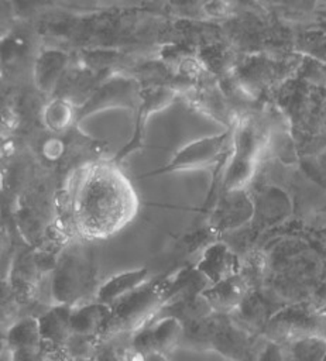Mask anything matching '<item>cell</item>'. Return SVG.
<instances>
[{
    "label": "cell",
    "instance_id": "obj_1",
    "mask_svg": "<svg viewBox=\"0 0 326 361\" xmlns=\"http://www.w3.org/2000/svg\"><path fill=\"white\" fill-rule=\"evenodd\" d=\"M137 209L130 180L113 162L83 166L71 188V221L86 240L113 235L134 219Z\"/></svg>",
    "mask_w": 326,
    "mask_h": 361
},
{
    "label": "cell",
    "instance_id": "obj_2",
    "mask_svg": "<svg viewBox=\"0 0 326 361\" xmlns=\"http://www.w3.org/2000/svg\"><path fill=\"white\" fill-rule=\"evenodd\" d=\"M325 259L322 254L301 241L284 243L272 257L267 255V276L272 275V293L302 302L306 289L312 296L325 278ZM265 276V279H267ZM265 283V282H264Z\"/></svg>",
    "mask_w": 326,
    "mask_h": 361
},
{
    "label": "cell",
    "instance_id": "obj_3",
    "mask_svg": "<svg viewBox=\"0 0 326 361\" xmlns=\"http://www.w3.org/2000/svg\"><path fill=\"white\" fill-rule=\"evenodd\" d=\"M268 121H260L250 114L233 127L231 149L224 166L220 190L247 189L268 151Z\"/></svg>",
    "mask_w": 326,
    "mask_h": 361
},
{
    "label": "cell",
    "instance_id": "obj_4",
    "mask_svg": "<svg viewBox=\"0 0 326 361\" xmlns=\"http://www.w3.org/2000/svg\"><path fill=\"white\" fill-rule=\"evenodd\" d=\"M95 261L89 247L78 241L69 244L62 250L54 267L51 279L54 303L79 306L95 290Z\"/></svg>",
    "mask_w": 326,
    "mask_h": 361
},
{
    "label": "cell",
    "instance_id": "obj_5",
    "mask_svg": "<svg viewBox=\"0 0 326 361\" xmlns=\"http://www.w3.org/2000/svg\"><path fill=\"white\" fill-rule=\"evenodd\" d=\"M169 300V286L167 282H145L133 292L120 298L110 307V314L103 331L117 334L138 330L148 324L162 306Z\"/></svg>",
    "mask_w": 326,
    "mask_h": 361
},
{
    "label": "cell",
    "instance_id": "obj_6",
    "mask_svg": "<svg viewBox=\"0 0 326 361\" xmlns=\"http://www.w3.org/2000/svg\"><path fill=\"white\" fill-rule=\"evenodd\" d=\"M301 59L302 55L299 54L284 58L248 55L236 62L231 73L241 89L255 100L265 92L278 89L294 79Z\"/></svg>",
    "mask_w": 326,
    "mask_h": 361
},
{
    "label": "cell",
    "instance_id": "obj_7",
    "mask_svg": "<svg viewBox=\"0 0 326 361\" xmlns=\"http://www.w3.org/2000/svg\"><path fill=\"white\" fill-rule=\"evenodd\" d=\"M320 313L310 302L284 305L267 322L262 337L265 341L288 344L291 341L319 336Z\"/></svg>",
    "mask_w": 326,
    "mask_h": 361
},
{
    "label": "cell",
    "instance_id": "obj_8",
    "mask_svg": "<svg viewBox=\"0 0 326 361\" xmlns=\"http://www.w3.org/2000/svg\"><path fill=\"white\" fill-rule=\"evenodd\" d=\"M231 140H233V128H229L220 134L209 135V137H203L196 141H192L183 148H181L165 166L148 175L165 173L172 171L209 168L217 164L222 157H229L231 149Z\"/></svg>",
    "mask_w": 326,
    "mask_h": 361
},
{
    "label": "cell",
    "instance_id": "obj_9",
    "mask_svg": "<svg viewBox=\"0 0 326 361\" xmlns=\"http://www.w3.org/2000/svg\"><path fill=\"white\" fill-rule=\"evenodd\" d=\"M254 217V202L248 189L220 190L219 199L209 217L213 233H230L248 226Z\"/></svg>",
    "mask_w": 326,
    "mask_h": 361
},
{
    "label": "cell",
    "instance_id": "obj_10",
    "mask_svg": "<svg viewBox=\"0 0 326 361\" xmlns=\"http://www.w3.org/2000/svg\"><path fill=\"white\" fill-rule=\"evenodd\" d=\"M141 100L137 80L124 76H113L92 92L90 97L76 111L78 120L93 111L107 107H134Z\"/></svg>",
    "mask_w": 326,
    "mask_h": 361
},
{
    "label": "cell",
    "instance_id": "obj_11",
    "mask_svg": "<svg viewBox=\"0 0 326 361\" xmlns=\"http://www.w3.org/2000/svg\"><path fill=\"white\" fill-rule=\"evenodd\" d=\"M183 336V323L169 314L152 319L148 324L138 329L133 337L131 345L144 354L158 351L169 355L179 347Z\"/></svg>",
    "mask_w": 326,
    "mask_h": 361
},
{
    "label": "cell",
    "instance_id": "obj_12",
    "mask_svg": "<svg viewBox=\"0 0 326 361\" xmlns=\"http://www.w3.org/2000/svg\"><path fill=\"white\" fill-rule=\"evenodd\" d=\"M254 202V217L251 226L264 230L281 224L292 212L288 193L275 185H264L251 193Z\"/></svg>",
    "mask_w": 326,
    "mask_h": 361
},
{
    "label": "cell",
    "instance_id": "obj_13",
    "mask_svg": "<svg viewBox=\"0 0 326 361\" xmlns=\"http://www.w3.org/2000/svg\"><path fill=\"white\" fill-rule=\"evenodd\" d=\"M240 267L241 258L227 244L216 241L203 251L196 269L212 285L239 274Z\"/></svg>",
    "mask_w": 326,
    "mask_h": 361
},
{
    "label": "cell",
    "instance_id": "obj_14",
    "mask_svg": "<svg viewBox=\"0 0 326 361\" xmlns=\"http://www.w3.org/2000/svg\"><path fill=\"white\" fill-rule=\"evenodd\" d=\"M250 288L244 282L240 274H236L217 283L209 285L202 296L206 299L213 313L231 314L244 300Z\"/></svg>",
    "mask_w": 326,
    "mask_h": 361
},
{
    "label": "cell",
    "instance_id": "obj_15",
    "mask_svg": "<svg viewBox=\"0 0 326 361\" xmlns=\"http://www.w3.org/2000/svg\"><path fill=\"white\" fill-rule=\"evenodd\" d=\"M72 307L65 305H54L40 319V329L44 344L65 347L72 337L71 327Z\"/></svg>",
    "mask_w": 326,
    "mask_h": 361
},
{
    "label": "cell",
    "instance_id": "obj_16",
    "mask_svg": "<svg viewBox=\"0 0 326 361\" xmlns=\"http://www.w3.org/2000/svg\"><path fill=\"white\" fill-rule=\"evenodd\" d=\"M148 279V271L145 268L124 271L111 278H109L104 283H102L95 292V300L111 306L120 298L133 292Z\"/></svg>",
    "mask_w": 326,
    "mask_h": 361
},
{
    "label": "cell",
    "instance_id": "obj_17",
    "mask_svg": "<svg viewBox=\"0 0 326 361\" xmlns=\"http://www.w3.org/2000/svg\"><path fill=\"white\" fill-rule=\"evenodd\" d=\"M110 314V307L102 305L96 300L90 303H80L79 306L72 307L71 327L72 334L93 337L97 333L103 331L104 323Z\"/></svg>",
    "mask_w": 326,
    "mask_h": 361
},
{
    "label": "cell",
    "instance_id": "obj_18",
    "mask_svg": "<svg viewBox=\"0 0 326 361\" xmlns=\"http://www.w3.org/2000/svg\"><path fill=\"white\" fill-rule=\"evenodd\" d=\"M66 65L68 56L64 52L55 49L42 52L38 56L34 69V79L40 92L47 94L52 93L59 83Z\"/></svg>",
    "mask_w": 326,
    "mask_h": 361
},
{
    "label": "cell",
    "instance_id": "obj_19",
    "mask_svg": "<svg viewBox=\"0 0 326 361\" xmlns=\"http://www.w3.org/2000/svg\"><path fill=\"white\" fill-rule=\"evenodd\" d=\"M6 344L8 350L44 347L40 329V319L35 316H25L14 322L7 329Z\"/></svg>",
    "mask_w": 326,
    "mask_h": 361
},
{
    "label": "cell",
    "instance_id": "obj_20",
    "mask_svg": "<svg viewBox=\"0 0 326 361\" xmlns=\"http://www.w3.org/2000/svg\"><path fill=\"white\" fill-rule=\"evenodd\" d=\"M288 361H323L326 355V340L320 336H310L282 344Z\"/></svg>",
    "mask_w": 326,
    "mask_h": 361
},
{
    "label": "cell",
    "instance_id": "obj_21",
    "mask_svg": "<svg viewBox=\"0 0 326 361\" xmlns=\"http://www.w3.org/2000/svg\"><path fill=\"white\" fill-rule=\"evenodd\" d=\"M296 52L302 56H309L326 63V32L306 31L299 34L296 39Z\"/></svg>",
    "mask_w": 326,
    "mask_h": 361
},
{
    "label": "cell",
    "instance_id": "obj_22",
    "mask_svg": "<svg viewBox=\"0 0 326 361\" xmlns=\"http://www.w3.org/2000/svg\"><path fill=\"white\" fill-rule=\"evenodd\" d=\"M44 116H45V123L49 128H52L54 131H61L69 126L72 117L76 116V113L73 111L69 100L59 97L52 100L47 106Z\"/></svg>",
    "mask_w": 326,
    "mask_h": 361
},
{
    "label": "cell",
    "instance_id": "obj_23",
    "mask_svg": "<svg viewBox=\"0 0 326 361\" xmlns=\"http://www.w3.org/2000/svg\"><path fill=\"white\" fill-rule=\"evenodd\" d=\"M169 361H229L212 348H195L179 345L169 355Z\"/></svg>",
    "mask_w": 326,
    "mask_h": 361
},
{
    "label": "cell",
    "instance_id": "obj_24",
    "mask_svg": "<svg viewBox=\"0 0 326 361\" xmlns=\"http://www.w3.org/2000/svg\"><path fill=\"white\" fill-rule=\"evenodd\" d=\"M257 361H288L285 347L282 344L265 341L257 357Z\"/></svg>",
    "mask_w": 326,
    "mask_h": 361
},
{
    "label": "cell",
    "instance_id": "obj_25",
    "mask_svg": "<svg viewBox=\"0 0 326 361\" xmlns=\"http://www.w3.org/2000/svg\"><path fill=\"white\" fill-rule=\"evenodd\" d=\"M8 351H10V361H47L42 347L17 348V350H8Z\"/></svg>",
    "mask_w": 326,
    "mask_h": 361
},
{
    "label": "cell",
    "instance_id": "obj_26",
    "mask_svg": "<svg viewBox=\"0 0 326 361\" xmlns=\"http://www.w3.org/2000/svg\"><path fill=\"white\" fill-rule=\"evenodd\" d=\"M309 302L313 305V307L318 312H326V275L320 282V285L318 286V289L315 290L312 300Z\"/></svg>",
    "mask_w": 326,
    "mask_h": 361
},
{
    "label": "cell",
    "instance_id": "obj_27",
    "mask_svg": "<svg viewBox=\"0 0 326 361\" xmlns=\"http://www.w3.org/2000/svg\"><path fill=\"white\" fill-rule=\"evenodd\" d=\"M316 240H318L319 252L322 254L323 259L326 261V227H322V228L316 233Z\"/></svg>",
    "mask_w": 326,
    "mask_h": 361
},
{
    "label": "cell",
    "instance_id": "obj_28",
    "mask_svg": "<svg viewBox=\"0 0 326 361\" xmlns=\"http://www.w3.org/2000/svg\"><path fill=\"white\" fill-rule=\"evenodd\" d=\"M320 313V333L319 336L326 340V312H319Z\"/></svg>",
    "mask_w": 326,
    "mask_h": 361
},
{
    "label": "cell",
    "instance_id": "obj_29",
    "mask_svg": "<svg viewBox=\"0 0 326 361\" xmlns=\"http://www.w3.org/2000/svg\"><path fill=\"white\" fill-rule=\"evenodd\" d=\"M323 66H325V75H326V63H323Z\"/></svg>",
    "mask_w": 326,
    "mask_h": 361
},
{
    "label": "cell",
    "instance_id": "obj_30",
    "mask_svg": "<svg viewBox=\"0 0 326 361\" xmlns=\"http://www.w3.org/2000/svg\"><path fill=\"white\" fill-rule=\"evenodd\" d=\"M323 361H326V355H325V358H323Z\"/></svg>",
    "mask_w": 326,
    "mask_h": 361
}]
</instances>
